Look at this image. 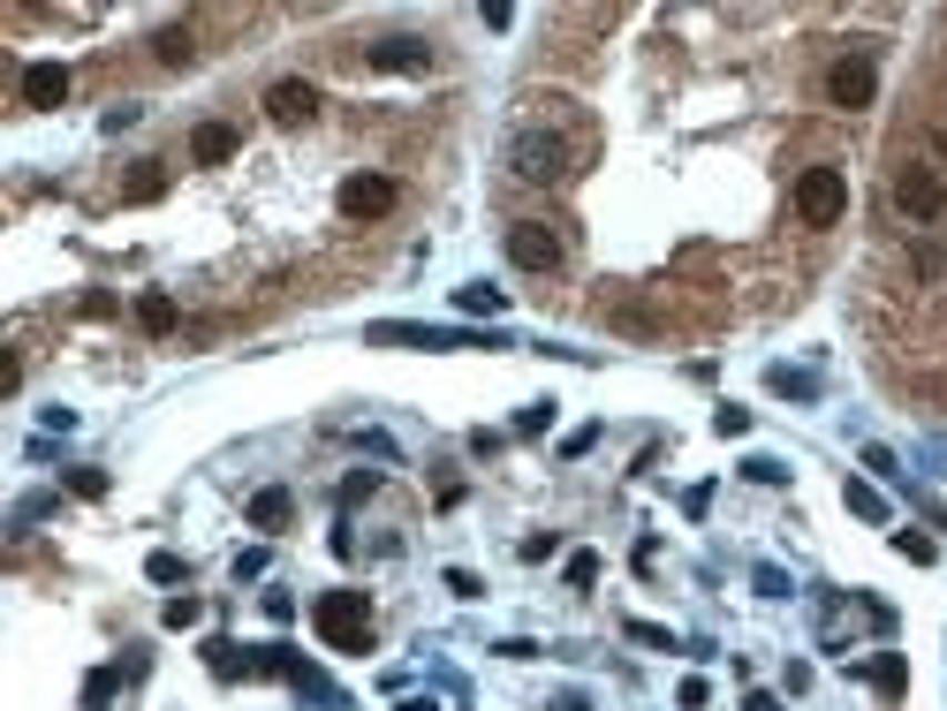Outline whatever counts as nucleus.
<instances>
[{
  "label": "nucleus",
  "mask_w": 947,
  "mask_h": 711,
  "mask_svg": "<svg viewBox=\"0 0 947 711\" xmlns=\"http://www.w3.org/2000/svg\"><path fill=\"white\" fill-rule=\"evenodd\" d=\"M311 621H319V636L334 651H372V598L364 590H319Z\"/></svg>",
  "instance_id": "obj_1"
},
{
  "label": "nucleus",
  "mask_w": 947,
  "mask_h": 711,
  "mask_svg": "<svg viewBox=\"0 0 947 711\" xmlns=\"http://www.w3.org/2000/svg\"><path fill=\"white\" fill-rule=\"evenodd\" d=\"M508 174H516V182H538V190H554L561 174H568V144H561L554 129H516V136H508Z\"/></svg>",
  "instance_id": "obj_2"
},
{
  "label": "nucleus",
  "mask_w": 947,
  "mask_h": 711,
  "mask_svg": "<svg viewBox=\"0 0 947 711\" xmlns=\"http://www.w3.org/2000/svg\"><path fill=\"white\" fill-rule=\"evenodd\" d=\"M849 212V174L842 167H804L796 174V220L804 227H842Z\"/></svg>",
  "instance_id": "obj_3"
},
{
  "label": "nucleus",
  "mask_w": 947,
  "mask_h": 711,
  "mask_svg": "<svg viewBox=\"0 0 947 711\" xmlns=\"http://www.w3.org/2000/svg\"><path fill=\"white\" fill-rule=\"evenodd\" d=\"M940 205H947V182H940V167H925V160H909L903 174H895V212L903 220H940Z\"/></svg>",
  "instance_id": "obj_4"
},
{
  "label": "nucleus",
  "mask_w": 947,
  "mask_h": 711,
  "mask_svg": "<svg viewBox=\"0 0 947 711\" xmlns=\"http://www.w3.org/2000/svg\"><path fill=\"white\" fill-rule=\"evenodd\" d=\"M826 99H834L842 114H864V106L879 99V69H872V53H842V61L826 69Z\"/></svg>",
  "instance_id": "obj_5"
},
{
  "label": "nucleus",
  "mask_w": 947,
  "mask_h": 711,
  "mask_svg": "<svg viewBox=\"0 0 947 711\" xmlns=\"http://www.w3.org/2000/svg\"><path fill=\"white\" fill-rule=\"evenodd\" d=\"M561 227H546V220H516L508 227V265H523V273H561Z\"/></svg>",
  "instance_id": "obj_6"
},
{
  "label": "nucleus",
  "mask_w": 947,
  "mask_h": 711,
  "mask_svg": "<svg viewBox=\"0 0 947 711\" xmlns=\"http://www.w3.org/2000/svg\"><path fill=\"white\" fill-rule=\"evenodd\" d=\"M394 197H402V190H394L387 174H349L342 182V220H387Z\"/></svg>",
  "instance_id": "obj_7"
},
{
  "label": "nucleus",
  "mask_w": 947,
  "mask_h": 711,
  "mask_svg": "<svg viewBox=\"0 0 947 711\" xmlns=\"http://www.w3.org/2000/svg\"><path fill=\"white\" fill-rule=\"evenodd\" d=\"M372 341H410V348H508L501 334H447V326H372Z\"/></svg>",
  "instance_id": "obj_8"
},
{
  "label": "nucleus",
  "mask_w": 947,
  "mask_h": 711,
  "mask_svg": "<svg viewBox=\"0 0 947 711\" xmlns=\"http://www.w3.org/2000/svg\"><path fill=\"white\" fill-rule=\"evenodd\" d=\"M265 114H273L281 129H303L311 114H319V91L303 84V77H281V84L265 91Z\"/></svg>",
  "instance_id": "obj_9"
},
{
  "label": "nucleus",
  "mask_w": 947,
  "mask_h": 711,
  "mask_svg": "<svg viewBox=\"0 0 947 711\" xmlns=\"http://www.w3.org/2000/svg\"><path fill=\"white\" fill-rule=\"evenodd\" d=\"M23 106H39V114L69 106V69H61V61H31V69H23Z\"/></svg>",
  "instance_id": "obj_10"
},
{
  "label": "nucleus",
  "mask_w": 947,
  "mask_h": 711,
  "mask_svg": "<svg viewBox=\"0 0 947 711\" xmlns=\"http://www.w3.org/2000/svg\"><path fill=\"white\" fill-rule=\"evenodd\" d=\"M372 69H394V77H425V69H432V45H425V39H380V45H372Z\"/></svg>",
  "instance_id": "obj_11"
},
{
  "label": "nucleus",
  "mask_w": 947,
  "mask_h": 711,
  "mask_svg": "<svg viewBox=\"0 0 947 711\" xmlns=\"http://www.w3.org/2000/svg\"><path fill=\"white\" fill-rule=\"evenodd\" d=\"M235 144H243V136H235L228 122H198V129H190V160H198V167H228V160H235Z\"/></svg>",
  "instance_id": "obj_12"
},
{
  "label": "nucleus",
  "mask_w": 947,
  "mask_h": 711,
  "mask_svg": "<svg viewBox=\"0 0 947 711\" xmlns=\"http://www.w3.org/2000/svg\"><path fill=\"white\" fill-rule=\"evenodd\" d=\"M455 311H463V318H501V311H508V288L471 281V288H455Z\"/></svg>",
  "instance_id": "obj_13"
},
{
  "label": "nucleus",
  "mask_w": 947,
  "mask_h": 711,
  "mask_svg": "<svg viewBox=\"0 0 947 711\" xmlns=\"http://www.w3.org/2000/svg\"><path fill=\"white\" fill-rule=\"evenodd\" d=\"M174 318H182V311H174V295H137V326H144V334L160 341V334H174Z\"/></svg>",
  "instance_id": "obj_14"
},
{
  "label": "nucleus",
  "mask_w": 947,
  "mask_h": 711,
  "mask_svg": "<svg viewBox=\"0 0 947 711\" xmlns=\"http://www.w3.org/2000/svg\"><path fill=\"white\" fill-rule=\"evenodd\" d=\"M289 515H296V500H289V492H281V485H265L259 500H251V530H281V522H289Z\"/></svg>",
  "instance_id": "obj_15"
},
{
  "label": "nucleus",
  "mask_w": 947,
  "mask_h": 711,
  "mask_svg": "<svg viewBox=\"0 0 947 711\" xmlns=\"http://www.w3.org/2000/svg\"><path fill=\"white\" fill-rule=\"evenodd\" d=\"M152 53H160L168 69H190V53H198V31H190V23H168V31L152 39Z\"/></svg>",
  "instance_id": "obj_16"
},
{
  "label": "nucleus",
  "mask_w": 947,
  "mask_h": 711,
  "mask_svg": "<svg viewBox=\"0 0 947 711\" xmlns=\"http://www.w3.org/2000/svg\"><path fill=\"white\" fill-rule=\"evenodd\" d=\"M842 500H849V515H864V522H887V500H879L872 485H857V477L842 485Z\"/></svg>",
  "instance_id": "obj_17"
},
{
  "label": "nucleus",
  "mask_w": 947,
  "mask_h": 711,
  "mask_svg": "<svg viewBox=\"0 0 947 711\" xmlns=\"http://www.w3.org/2000/svg\"><path fill=\"white\" fill-rule=\"evenodd\" d=\"M61 485H69L77 500H107V469H91V461H77V469H69Z\"/></svg>",
  "instance_id": "obj_18"
},
{
  "label": "nucleus",
  "mask_w": 947,
  "mask_h": 711,
  "mask_svg": "<svg viewBox=\"0 0 947 711\" xmlns=\"http://www.w3.org/2000/svg\"><path fill=\"white\" fill-rule=\"evenodd\" d=\"M160 190H168V174H160V160H144V167L130 174V205H152Z\"/></svg>",
  "instance_id": "obj_19"
},
{
  "label": "nucleus",
  "mask_w": 947,
  "mask_h": 711,
  "mask_svg": "<svg viewBox=\"0 0 947 711\" xmlns=\"http://www.w3.org/2000/svg\"><path fill=\"white\" fill-rule=\"evenodd\" d=\"M160 621H168V628H198V621H205V598H168V606H160Z\"/></svg>",
  "instance_id": "obj_20"
},
{
  "label": "nucleus",
  "mask_w": 947,
  "mask_h": 711,
  "mask_svg": "<svg viewBox=\"0 0 947 711\" xmlns=\"http://www.w3.org/2000/svg\"><path fill=\"white\" fill-rule=\"evenodd\" d=\"M872 681H879V689H887V697H903L909 667H903V659H895V651H887V659H872Z\"/></svg>",
  "instance_id": "obj_21"
},
{
  "label": "nucleus",
  "mask_w": 947,
  "mask_h": 711,
  "mask_svg": "<svg viewBox=\"0 0 947 711\" xmlns=\"http://www.w3.org/2000/svg\"><path fill=\"white\" fill-rule=\"evenodd\" d=\"M895 552H903V560H917V568H933V552H940V545L917 538V530H895Z\"/></svg>",
  "instance_id": "obj_22"
},
{
  "label": "nucleus",
  "mask_w": 947,
  "mask_h": 711,
  "mask_svg": "<svg viewBox=\"0 0 947 711\" xmlns=\"http://www.w3.org/2000/svg\"><path fill=\"white\" fill-rule=\"evenodd\" d=\"M372 492H380V469H356V477H342V507L372 500Z\"/></svg>",
  "instance_id": "obj_23"
},
{
  "label": "nucleus",
  "mask_w": 947,
  "mask_h": 711,
  "mask_svg": "<svg viewBox=\"0 0 947 711\" xmlns=\"http://www.w3.org/2000/svg\"><path fill=\"white\" fill-rule=\"evenodd\" d=\"M546 424H554V402H531V409H516V431H523V439H538Z\"/></svg>",
  "instance_id": "obj_24"
},
{
  "label": "nucleus",
  "mask_w": 947,
  "mask_h": 711,
  "mask_svg": "<svg viewBox=\"0 0 947 711\" xmlns=\"http://www.w3.org/2000/svg\"><path fill=\"white\" fill-rule=\"evenodd\" d=\"M568 583H576V590L600 583V552H576V560H568Z\"/></svg>",
  "instance_id": "obj_25"
},
{
  "label": "nucleus",
  "mask_w": 947,
  "mask_h": 711,
  "mask_svg": "<svg viewBox=\"0 0 947 711\" xmlns=\"http://www.w3.org/2000/svg\"><path fill=\"white\" fill-rule=\"evenodd\" d=\"M144 576H152V583H182V560H174V552H152Z\"/></svg>",
  "instance_id": "obj_26"
},
{
  "label": "nucleus",
  "mask_w": 947,
  "mask_h": 711,
  "mask_svg": "<svg viewBox=\"0 0 947 711\" xmlns=\"http://www.w3.org/2000/svg\"><path fill=\"white\" fill-rule=\"evenodd\" d=\"M265 576V545H251V552H235V583H259Z\"/></svg>",
  "instance_id": "obj_27"
},
{
  "label": "nucleus",
  "mask_w": 947,
  "mask_h": 711,
  "mask_svg": "<svg viewBox=\"0 0 947 711\" xmlns=\"http://www.w3.org/2000/svg\"><path fill=\"white\" fill-rule=\"evenodd\" d=\"M743 477H758V485H788V469H780L774 455H758V461H743Z\"/></svg>",
  "instance_id": "obj_28"
},
{
  "label": "nucleus",
  "mask_w": 947,
  "mask_h": 711,
  "mask_svg": "<svg viewBox=\"0 0 947 711\" xmlns=\"http://www.w3.org/2000/svg\"><path fill=\"white\" fill-rule=\"evenodd\" d=\"M713 431H721V439H743V431H750V409H721Z\"/></svg>",
  "instance_id": "obj_29"
},
{
  "label": "nucleus",
  "mask_w": 947,
  "mask_h": 711,
  "mask_svg": "<svg viewBox=\"0 0 947 711\" xmlns=\"http://www.w3.org/2000/svg\"><path fill=\"white\" fill-rule=\"evenodd\" d=\"M629 636H637V643H652V651H675V636H667V628H652V621H629Z\"/></svg>",
  "instance_id": "obj_30"
},
{
  "label": "nucleus",
  "mask_w": 947,
  "mask_h": 711,
  "mask_svg": "<svg viewBox=\"0 0 947 711\" xmlns=\"http://www.w3.org/2000/svg\"><path fill=\"white\" fill-rule=\"evenodd\" d=\"M774 394H804V402H812V378H804V372H788V364H780V372H774Z\"/></svg>",
  "instance_id": "obj_31"
},
{
  "label": "nucleus",
  "mask_w": 947,
  "mask_h": 711,
  "mask_svg": "<svg viewBox=\"0 0 947 711\" xmlns=\"http://www.w3.org/2000/svg\"><path fill=\"white\" fill-rule=\"evenodd\" d=\"M447 590H455V598H485V583H477L471 568H447Z\"/></svg>",
  "instance_id": "obj_32"
},
{
  "label": "nucleus",
  "mask_w": 947,
  "mask_h": 711,
  "mask_svg": "<svg viewBox=\"0 0 947 711\" xmlns=\"http://www.w3.org/2000/svg\"><path fill=\"white\" fill-rule=\"evenodd\" d=\"M909 265H917V281H933V273H940L947 257H940V251H933V243H917V257H909Z\"/></svg>",
  "instance_id": "obj_33"
},
{
  "label": "nucleus",
  "mask_w": 947,
  "mask_h": 711,
  "mask_svg": "<svg viewBox=\"0 0 947 711\" xmlns=\"http://www.w3.org/2000/svg\"><path fill=\"white\" fill-rule=\"evenodd\" d=\"M743 711H780V697H766V689H758V697H750Z\"/></svg>",
  "instance_id": "obj_34"
},
{
  "label": "nucleus",
  "mask_w": 947,
  "mask_h": 711,
  "mask_svg": "<svg viewBox=\"0 0 947 711\" xmlns=\"http://www.w3.org/2000/svg\"><path fill=\"white\" fill-rule=\"evenodd\" d=\"M402 711H440V704H432V697H402Z\"/></svg>",
  "instance_id": "obj_35"
},
{
  "label": "nucleus",
  "mask_w": 947,
  "mask_h": 711,
  "mask_svg": "<svg viewBox=\"0 0 947 711\" xmlns=\"http://www.w3.org/2000/svg\"><path fill=\"white\" fill-rule=\"evenodd\" d=\"M554 711H584V704H576V697H568V704H554Z\"/></svg>",
  "instance_id": "obj_36"
}]
</instances>
